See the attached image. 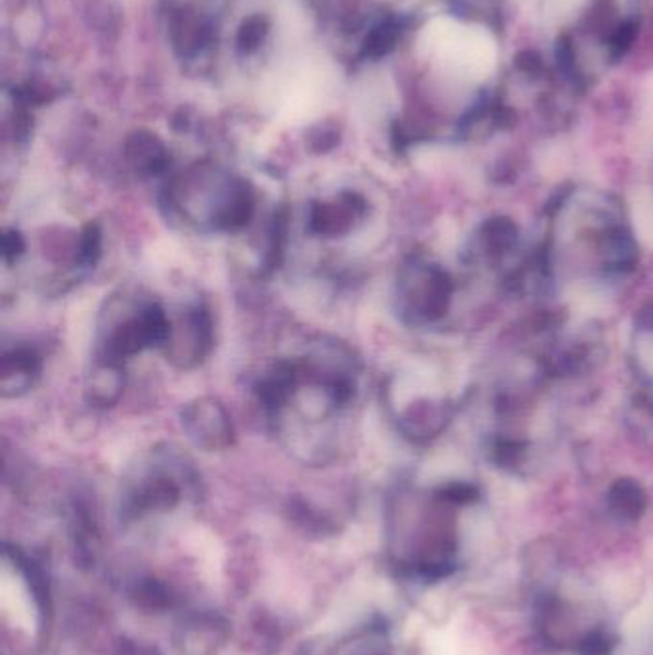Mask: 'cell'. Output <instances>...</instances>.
Wrapping results in <instances>:
<instances>
[{
	"instance_id": "5",
	"label": "cell",
	"mask_w": 653,
	"mask_h": 655,
	"mask_svg": "<svg viewBox=\"0 0 653 655\" xmlns=\"http://www.w3.org/2000/svg\"><path fill=\"white\" fill-rule=\"evenodd\" d=\"M368 214V202L356 192H341L336 198L315 202L309 207L307 229L311 234L339 238L351 232Z\"/></svg>"
},
{
	"instance_id": "10",
	"label": "cell",
	"mask_w": 653,
	"mask_h": 655,
	"mask_svg": "<svg viewBox=\"0 0 653 655\" xmlns=\"http://www.w3.org/2000/svg\"><path fill=\"white\" fill-rule=\"evenodd\" d=\"M125 389V368L123 363L111 359H98L95 368L87 376L85 396L90 404L98 409H108L118 403Z\"/></svg>"
},
{
	"instance_id": "6",
	"label": "cell",
	"mask_w": 653,
	"mask_h": 655,
	"mask_svg": "<svg viewBox=\"0 0 653 655\" xmlns=\"http://www.w3.org/2000/svg\"><path fill=\"white\" fill-rule=\"evenodd\" d=\"M255 215V192L250 182L232 181L213 207V229L237 232L252 222Z\"/></svg>"
},
{
	"instance_id": "15",
	"label": "cell",
	"mask_w": 653,
	"mask_h": 655,
	"mask_svg": "<svg viewBox=\"0 0 653 655\" xmlns=\"http://www.w3.org/2000/svg\"><path fill=\"white\" fill-rule=\"evenodd\" d=\"M397 40H399V25L395 22H384L368 33V37L364 39L362 54L368 56V58L389 54L397 45Z\"/></svg>"
},
{
	"instance_id": "16",
	"label": "cell",
	"mask_w": 653,
	"mask_h": 655,
	"mask_svg": "<svg viewBox=\"0 0 653 655\" xmlns=\"http://www.w3.org/2000/svg\"><path fill=\"white\" fill-rule=\"evenodd\" d=\"M268 33V20L261 14L250 16L244 24L240 25L238 32V47L242 52H255L265 40Z\"/></svg>"
},
{
	"instance_id": "9",
	"label": "cell",
	"mask_w": 653,
	"mask_h": 655,
	"mask_svg": "<svg viewBox=\"0 0 653 655\" xmlns=\"http://www.w3.org/2000/svg\"><path fill=\"white\" fill-rule=\"evenodd\" d=\"M303 376V366L290 361L276 363L257 384L259 403L268 412H278L292 399Z\"/></svg>"
},
{
	"instance_id": "3",
	"label": "cell",
	"mask_w": 653,
	"mask_h": 655,
	"mask_svg": "<svg viewBox=\"0 0 653 655\" xmlns=\"http://www.w3.org/2000/svg\"><path fill=\"white\" fill-rule=\"evenodd\" d=\"M213 348V323L209 311L204 305L190 307L179 324H173L171 336L167 341V361L190 371L209 355Z\"/></svg>"
},
{
	"instance_id": "18",
	"label": "cell",
	"mask_w": 653,
	"mask_h": 655,
	"mask_svg": "<svg viewBox=\"0 0 653 655\" xmlns=\"http://www.w3.org/2000/svg\"><path fill=\"white\" fill-rule=\"evenodd\" d=\"M25 252V240L17 230H7L2 236V257L7 263L14 260Z\"/></svg>"
},
{
	"instance_id": "12",
	"label": "cell",
	"mask_w": 653,
	"mask_h": 655,
	"mask_svg": "<svg viewBox=\"0 0 653 655\" xmlns=\"http://www.w3.org/2000/svg\"><path fill=\"white\" fill-rule=\"evenodd\" d=\"M607 510L615 520L634 523L648 510V493L634 480H617L607 490Z\"/></svg>"
},
{
	"instance_id": "13",
	"label": "cell",
	"mask_w": 653,
	"mask_h": 655,
	"mask_svg": "<svg viewBox=\"0 0 653 655\" xmlns=\"http://www.w3.org/2000/svg\"><path fill=\"white\" fill-rule=\"evenodd\" d=\"M179 498V487L174 485L173 480L169 477H154L142 485L136 497L134 506L146 510V508H167L173 506Z\"/></svg>"
},
{
	"instance_id": "17",
	"label": "cell",
	"mask_w": 653,
	"mask_h": 655,
	"mask_svg": "<svg viewBox=\"0 0 653 655\" xmlns=\"http://www.w3.org/2000/svg\"><path fill=\"white\" fill-rule=\"evenodd\" d=\"M102 255V232L98 225L90 222L81 232L80 247H77V263L83 267H93Z\"/></svg>"
},
{
	"instance_id": "4",
	"label": "cell",
	"mask_w": 653,
	"mask_h": 655,
	"mask_svg": "<svg viewBox=\"0 0 653 655\" xmlns=\"http://www.w3.org/2000/svg\"><path fill=\"white\" fill-rule=\"evenodd\" d=\"M182 426L190 439L205 450L229 449L234 442V426L229 412L215 397H199L182 411Z\"/></svg>"
},
{
	"instance_id": "2",
	"label": "cell",
	"mask_w": 653,
	"mask_h": 655,
	"mask_svg": "<svg viewBox=\"0 0 653 655\" xmlns=\"http://www.w3.org/2000/svg\"><path fill=\"white\" fill-rule=\"evenodd\" d=\"M171 328L173 323L169 320L166 311L156 303L148 305L113 328L104 343L102 356L123 363L144 349H164L171 336Z\"/></svg>"
},
{
	"instance_id": "19",
	"label": "cell",
	"mask_w": 653,
	"mask_h": 655,
	"mask_svg": "<svg viewBox=\"0 0 653 655\" xmlns=\"http://www.w3.org/2000/svg\"><path fill=\"white\" fill-rule=\"evenodd\" d=\"M336 144H338V131H336V129H330V126L315 129L313 135H311V148H313V150H330Z\"/></svg>"
},
{
	"instance_id": "8",
	"label": "cell",
	"mask_w": 653,
	"mask_h": 655,
	"mask_svg": "<svg viewBox=\"0 0 653 655\" xmlns=\"http://www.w3.org/2000/svg\"><path fill=\"white\" fill-rule=\"evenodd\" d=\"M43 363L32 348H16L4 353L0 364L2 397L22 396L39 376Z\"/></svg>"
},
{
	"instance_id": "11",
	"label": "cell",
	"mask_w": 653,
	"mask_h": 655,
	"mask_svg": "<svg viewBox=\"0 0 653 655\" xmlns=\"http://www.w3.org/2000/svg\"><path fill=\"white\" fill-rule=\"evenodd\" d=\"M125 158L134 171L144 177L166 173L169 167V151L158 136L138 131L126 138Z\"/></svg>"
},
{
	"instance_id": "7",
	"label": "cell",
	"mask_w": 653,
	"mask_h": 655,
	"mask_svg": "<svg viewBox=\"0 0 653 655\" xmlns=\"http://www.w3.org/2000/svg\"><path fill=\"white\" fill-rule=\"evenodd\" d=\"M630 366L645 389L653 387V301L638 311L630 330Z\"/></svg>"
},
{
	"instance_id": "1",
	"label": "cell",
	"mask_w": 653,
	"mask_h": 655,
	"mask_svg": "<svg viewBox=\"0 0 653 655\" xmlns=\"http://www.w3.org/2000/svg\"><path fill=\"white\" fill-rule=\"evenodd\" d=\"M452 300L455 280L439 265L427 260H412L401 270L399 301L402 313L412 323H439L449 315Z\"/></svg>"
},
{
	"instance_id": "14",
	"label": "cell",
	"mask_w": 653,
	"mask_h": 655,
	"mask_svg": "<svg viewBox=\"0 0 653 655\" xmlns=\"http://www.w3.org/2000/svg\"><path fill=\"white\" fill-rule=\"evenodd\" d=\"M171 37H173L174 47L181 54H190L197 47H202L204 40V25L194 14L182 10L174 14L171 22Z\"/></svg>"
}]
</instances>
